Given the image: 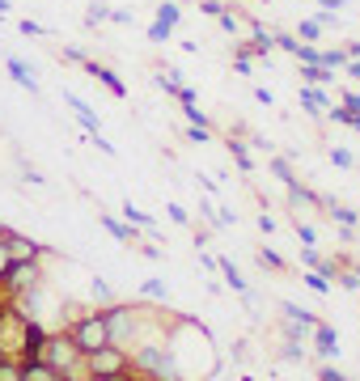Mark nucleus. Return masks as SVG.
<instances>
[{"mask_svg":"<svg viewBox=\"0 0 360 381\" xmlns=\"http://www.w3.org/2000/svg\"><path fill=\"white\" fill-rule=\"evenodd\" d=\"M34 360L51 364L56 373H64L68 381H89V373H85V352L72 343L68 331H47V339H42V348H38Z\"/></svg>","mask_w":360,"mask_h":381,"instance_id":"f257e3e1","label":"nucleus"},{"mask_svg":"<svg viewBox=\"0 0 360 381\" xmlns=\"http://www.w3.org/2000/svg\"><path fill=\"white\" fill-rule=\"evenodd\" d=\"M127 368H132L127 352L115 348V343H107V348H97V352L85 356V373H89V381H111V377H119V373H127Z\"/></svg>","mask_w":360,"mask_h":381,"instance_id":"f03ea898","label":"nucleus"},{"mask_svg":"<svg viewBox=\"0 0 360 381\" xmlns=\"http://www.w3.org/2000/svg\"><path fill=\"white\" fill-rule=\"evenodd\" d=\"M68 335H72V343H77L85 356L111 343V331H107V318H102V313H85V318H77V322L68 326Z\"/></svg>","mask_w":360,"mask_h":381,"instance_id":"7ed1b4c3","label":"nucleus"},{"mask_svg":"<svg viewBox=\"0 0 360 381\" xmlns=\"http://www.w3.org/2000/svg\"><path fill=\"white\" fill-rule=\"evenodd\" d=\"M5 284L13 297H22V293H34L38 288V263L30 258V263H9V271H5Z\"/></svg>","mask_w":360,"mask_h":381,"instance_id":"20e7f679","label":"nucleus"},{"mask_svg":"<svg viewBox=\"0 0 360 381\" xmlns=\"http://www.w3.org/2000/svg\"><path fill=\"white\" fill-rule=\"evenodd\" d=\"M42 339H47V326H42L38 318H30V322H26V339H22V360H34L38 348H42Z\"/></svg>","mask_w":360,"mask_h":381,"instance_id":"39448f33","label":"nucleus"},{"mask_svg":"<svg viewBox=\"0 0 360 381\" xmlns=\"http://www.w3.org/2000/svg\"><path fill=\"white\" fill-rule=\"evenodd\" d=\"M314 352H318L322 360L339 356V335L331 331V326H322V322H314Z\"/></svg>","mask_w":360,"mask_h":381,"instance_id":"423d86ee","label":"nucleus"},{"mask_svg":"<svg viewBox=\"0 0 360 381\" xmlns=\"http://www.w3.org/2000/svg\"><path fill=\"white\" fill-rule=\"evenodd\" d=\"M17 368H22V381H68L64 373H56V368L42 364V360H22Z\"/></svg>","mask_w":360,"mask_h":381,"instance_id":"0eeeda50","label":"nucleus"},{"mask_svg":"<svg viewBox=\"0 0 360 381\" xmlns=\"http://www.w3.org/2000/svg\"><path fill=\"white\" fill-rule=\"evenodd\" d=\"M85 68H89V77H93V81H102V85H107L115 98H123V93H127V85H123V81H119V77H115L107 64H97V60H85Z\"/></svg>","mask_w":360,"mask_h":381,"instance_id":"6e6552de","label":"nucleus"},{"mask_svg":"<svg viewBox=\"0 0 360 381\" xmlns=\"http://www.w3.org/2000/svg\"><path fill=\"white\" fill-rule=\"evenodd\" d=\"M5 250H9L13 263H30V258H38V246L26 242V238H17V233H5Z\"/></svg>","mask_w":360,"mask_h":381,"instance_id":"1a4fd4ad","label":"nucleus"},{"mask_svg":"<svg viewBox=\"0 0 360 381\" xmlns=\"http://www.w3.org/2000/svg\"><path fill=\"white\" fill-rule=\"evenodd\" d=\"M64 102H68V106H72V111H77V119H81V127L97 136V115H93V106H89L85 98H77V93H64Z\"/></svg>","mask_w":360,"mask_h":381,"instance_id":"9d476101","label":"nucleus"},{"mask_svg":"<svg viewBox=\"0 0 360 381\" xmlns=\"http://www.w3.org/2000/svg\"><path fill=\"white\" fill-rule=\"evenodd\" d=\"M5 68H9V77H13V81H17L22 89H30V93H38V81H34V72H30V68H26V64H22L17 56H9V60H5Z\"/></svg>","mask_w":360,"mask_h":381,"instance_id":"9b49d317","label":"nucleus"},{"mask_svg":"<svg viewBox=\"0 0 360 381\" xmlns=\"http://www.w3.org/2000/svg\"><path fill=\"white\" fill-rule=\"evenodd\" d=\"M301 106H305V111H310V115H322L331 102H327V98L318 93V85H305V89H301Z\"/></svg>","mask_w":360,"mask_h":381,"instance_id":"f8f14e48","label":"nucleus"},{"mask_svg":"<svg viewBox=\"0 0 360 381\" xmlns=\"http://www.w3.org/2000/svg\"><path fill=\"white\" fill-rule=\"evenodd\" d=\"M301 81H305V85H327V81H335V68H322V64H301Z\"/></svg>","mask_w":360,"mask_h":381,"instance_id":"ddd939ff","label":"nucleus"},{"mask_svg":"<svg viewBox=\"0 0 360 381\" xmlns=\"http://www.w3.org/2000/svg\"><path fill=\"white\" fill-rule=\"evenodd\" d=\"M217 267L225 271V284H233V293H250V284L242 280V271L233 267V258H217Z\"/></svg>","mask_w":360,"mask_h":381,"instance_id":"4468645a","label":"nucleus"},{"mask_svg":"<svg viewBox=\"0 0 360 381\" xmlns=\"http://www.w3.org/2000/svg\"><path fill=\"white\" fill-rule=\"evenodd\" d=\"M123 216H127V225H132V229H152V216H148L144 208H136L132 199L123 203Z\"/></svg>","mask_w":360,"mask_h":381,"instance_id":"2eb2a0df","label":"nucleus"},{"mask_svg":"<svg viewBox=\"0 0 360 381\" xmlns=\"http://www.w3.org/2000/svg\"><path fill=\"white\" fill-rule=\"evenodd\" d=\"M280 309H284L288 322H301V326H310V331H314V322H318V318H314L310 309H301V305H292V301H280Z\"/></svg>","mask_w":360,"mask_h":381,"instance_id":"dca6fc26","label":"nucleus"},{"mask_svg":"<svg viewBox=\"0 0 360 381\" xmlns=\"http://www.w3.org/2000/svg\"><path fill=\"white\" fill-rule=\"evenodd\" d=\"M267 170H272V174L284 182V187H292V182H297V174H292V166H288L284 157H272V161H267Z\"/></svg>","mask_w":360,"mask_h":381,"instance_id":"f3484780","label":"nucleus"},{"mask_svg":"<svg viewBox=\"0 0 360 381\" xmlns=\"http://www.w3.org/2000/svg\"><path fill=\"white\" fill-rule=\"evenodd\" d=\"M102 229H107L111 238H119V242H132V225L115 221V216H102Z\"/></svg>","mask_w":360,"mask_h":381,"instance_id":"a211bd4d","label":"nucleus"},{"mask_svg":"<svg viewBox=\"0 0 360 381\" xmlns=\"http://www.w3.org/2000/svg\"><path fill=\"white\" fill-rule=\"evenodd\" d=\"M331 216L339 221V229H356V221H360V212H352V208H343V203H331Z\"/></svg>","mask_w":360,"mask_h":381,"instance_id":"6ab92c4d","label":"nucleus"},{"mask_svg":"<svg viewBox=\"0 0 360 381\" xmlns=\"http://www.w3.org/2000/svg\"><path fill=\"white\" fill-rule=\"evenodd\" d=\"M157 26H166V30L178 26V5H174V0H166V5L157 9Z\"/></svg>","mask_w":360,"mask_h":381,"instance_id":"aec40b11","label":"nucleus"},{"mask_svg":"<svg viewBox=\"0 0 360 381\" xmlns=\"http://www.w3.org/2000/svg\"><path fill=\"white\" fill-rule=\"evenodd\" d=\"M140 293H144V297H152V301H166V297H170L166 280H144V284H140Z\"/></svg>","mask_w":360,"mask_h":381,"instance_id":"412c9836","label":"nucleus"},{"mask_svg":"<svg viewBox=\"0 0 360 381\" xmlns=\"http://www.w3.org/2000/svg\"><path fill=\"white\" fill-rule=\"evenodd\" d=\"M318 34H322V26H318V22H314V17H305V22H301V26H297V38H305V42H314V38H318Z\"/></svg>","mask_w":360,"mask_h":381,"instance_id":"4be33fe9","label":"nucleus"},{"mask_svg":"<svg viewBox=\"0 0 360 381\" xmlns=\"http://www.w3.org/2000/svg\"><path fill=\"white\" fill-rule=\"evenodd\" d=\"M318 64H322V68H343L347 56H343V51H318Z\"/></svg>","mask_w":360,"mask_h":381,"instance_id":"5701e85b","label":"nucleus"},{"mask_svg":"<svg viewBox=\"0 0 360 381\" xmlns=\"http://www.w3.org/2000/svg\"><path fill=\"white\" fill-rule=\"evenodd\" d=\"M301 284H310V288H314V293H331V280H327V276H322V271H310V276H305V280H301Z\"/></svg>","mask_w":360,"mask_h":381,"instance_id":"b1692460","label":"nucleus"},{"mask_svg":"<svg viewBox=\"0 0 360 381\" xmlns=\"http://www.w3.org/2000/svg\"><path fill=\"white\" fill-rule=\"evenodd\" d=\"M292 56H297L301 64H318V47H305V42H297V47H292Z\"/></svg>","mask_w":360,"mask_h":381,"instance_id":"393cba45","label":"nucleus"},{"mask_svg":"<svg viewBox=\"0 0 360 381\" xmlns=\"http://www.w3.org/2000/svg\"><path fill=\"white\" fill-rule=\"evenodd\" d=\"M331 161H335L339 170H352V166H356V161H352V153H347V148H339V144L331 148Z\"/></svg>","mask_w":360,"mask_h":381,"instance_id":"a878e982","label":"nucleus"},{"mask_svg":"<svg viewBox=\"0 0 360 381\" xmlns=\"http://www.w3.org/2000/svg\"><path fill=\"white\" fill-rule=\"evenodd\" d=\"M259 263H263V267H272V271H284V258H280L276 250H263V254H259Z\"/></svg>","mask_w":360,"mask_h":381,"instance_id":"bb28decb","label":"nucleus"},{"mask_svg":"<svg viewBox=\"0 0 360 381\" xmlns=\"http://www.w3.org/2000/svg\"><path fill=\"white\" fill-rule=\"evenodd\" d=\"M166 212H170V221H174V225H191V216H187V208H182V203H170Z\"/></svg>","mask_w":360,"mask_h":381,"instance_id":"cd10ccee","label":"nucleus"},{"mask_svg":"<svg viewBox=\"0 0 360 381\" xmlns=\"http://www.w3.org/2000/svg\"><path fill=\"white\" fill-rule=\"evenodd\" d=\"M297 238H301L305 246H314V238H318V233H314V225H305V221H297Z\"/></svg>","mask_w":360,"mask_h":381,"instance_id":"c85d7f7f","label":"nucleus"},{"mask_svg":"<svg viewBox=\"0 0 360 381\" xmlns=\"http://www.w3.org/2000/svg\"><path fill=\"white\" fill-rule=\"evenodd\" d=\"M187 136H191L195 144H208V127H203V123H191V127H187Z\"/></svg>","mask_w":360,"mask_h":381,"instance_id":"c756f323","label":"nucleus"},{"mask_svg":"<svg viewBox=\"0 0 360 381\" xmlns=\"http://www.w3.org/2000/svg\"><path fill=\"white\" fill-rule=\"evenodd\" d=\"M229 148H233V157H237V166H242V170H254V161H250V153H246L242 144H229Z\"/></svg>","mask_w":360,"mask_h":381,"instance_id":"7c9ffc66","label":"nucleus"},{"mask_svg":"<svg viewBox=\"0 0 360 381\" xmlns=\"http://www.w3.org/2000/svg\"><path fill=\"white\" fill-rule=\"evenodd\" d=\"M318 381H347V377H343L339 368H331V364H322V368H318Z\"/></svg>","mask_w":360,"mask_h":381,"instance_id":"2f4dec72","label":"nucleus"},{"mask_svg":"<svg viewBox=\"0 0 360 381\" xmlns=\"http://www.w3.org/2000/svg\"><path fill=\"white\" fill-rule=\"evenodd\" d=\"M170 34H174V30H166V26H157V22H152V26H148V38H152V42H166Z\"/></svg>","mask_w":360,"mask_h":381,"instance_id":"473e14b6","label":"nucleus"},{"mask_svg":"<svg viewBox=\"0 0 360 381\" xmlns=\"http://www.w3.org/2000/svg\"><path fill=\"white\" fill-rule=\"evenodd\" d=\"M107 17H111L107 5H89V22H93V26H97V22H107Z\"/></svg>","mask_w":360,"mask_h":381,"instance_id":"72a5a7b5","label":"nucleus"},{"mask_svg":"<svg viewBox=\"0 0 360 381\" xmlns=\"http://www.w3.org/2000/svg\"><path fill=\"white\" fill-rule=\"evenodd\" d=\"M343 288H360V276H356V271H339V276H335Z\"/></svg>","mask_w":360,"mask_h":381,"instance_id":"f704fd0d","label":"nucleus"},{"mask_svg":"<svg viewBox=\"0 0 360 381\" xmlns=\"http://www.w3.org/2000/svg\"><path fill=\"white\" fill-rule=\"evenodd\" d=\"M301 356H305V352H301V343H297V339H288V343H284V360H301Z\"/></svg>","mask_w":360,"mask_h":381,"instance_id":"c9c22d12","label":"nucleus"},{"mask_svg":"<svg viewBox=\"0 0 360 381\" xmlns=\"http://www.w3.org/2000/svg\"><path fill=\"white\" fill-rule=\"evenodd\" d=\"M343 111H347V115H360V93H347V98H343Z\"/></svg>","mask_w":360,"mask_h":381,"instance_id":"e433bc0d","label":"nucleus"},{"mask_svg":"<svg viewBox=\"0 0 360 381\" xmlns=\"http://www.w3.org/2000/svg\"><path fill=\"white\" fill-rule=\"evenodd\" d=\"M199 9H203V13H208V17H221V13H225V9L217 5V0H199Z\"/></svg>","mask_w":360,"mask_h":381,"instance_id":"4c0bfd02","label":"nucleus"},{"mask_svg":"<svg viewBox=\"0 0 360 381\" xmlns=\"http://www.w3.org/2000/svg\"><path fill=\"white\" fill-rule=\"evenodd\" d=\"M217 22H221V26H225V30H229V34H237V26H242V22H237V17H233V13H221V17H217Z\"/></svg>","mask_w":360,"mask_h":381,"instance_id":"58836bf2","label":"nucleus"},{"mask_svg":"<svg viewBox=\"0 0 360 381\" xmlns=\"http://www.w3.org/2000/svg\"><path fill=\"white\" fill-rule=\"evenodd\" d=\"M64 60H72V64H85V51H81V47H64Z\"/></svg>","mask_w":360,"mask_h":381,"instance_id":"ea45409f","label":"nucleus"},{"mask_svg":"<svg viewBox=\"0 0 360 381\" xmlns=\"http://www.w3.org/2000/svg\"><path fill=\"white\" fill-rule=\"evenodd\" d=\"M22 34H26V38H38V34H42V26H38V22H22Z\"/></svg>","mask_w":360,"mask_h":381,"instance_id":"a19ab883","label":"nucleus"},{"mask_svg":"<svg viewBox=\"0 0 360 381\" xmlns=\"http://www.w3.org/2000/svg\"><path fill=\"white\" fill-rule=\"evenodd\" d=\"M217 225H221V229H225V225H233V212H229V208H221V212H217Z\"/></svg>","mask_w":360,"mask_h":381,"instance_id":"79ce46f5","label":"nucleus"},{"mask_svg":"<svg viewBox=\"0 0 360 381\" xmlns=\"http://www.w3.org/2000/svg\"><path fill=\"white\" fill-rule=\"evenodd\" d=\"M347 60H360V42H347V51H343Z\"/></svg>","mask_w":360,"mask_h":381,"instance_id":"37998d69","label":"nucleus"},{"mask_svg":"<svg viewBox=\"0 0 360 381\" xmlns=\"http://www.w3.org/2000/svg\"><path fill=\"white\" fill-rule=\"evenodd\" d=\"M343 68H347V72H352V77H356V81H360V60H347V64H343Z\"/></svg>","mask_w":360,"mask_h":381,"instance_id":"c03bdc74","label":"nucleus"},{"mask_svg":"<svg viewBox=\"0 0 360 381\" xmlns=\"http://www.w3.org/2000/svg\"><path fill=\"white\" fill-rule=\"evenodd\" d=\"M347 127H356V132H360V115H352V123H347Z\"/></svg>","mask_w":360,"mask_h":381,"instance_id":"a18cd8bd","label":"nucleus"},{"mask_svg":"<svg viewBox=\"0 0 360 381\" xmlns=\"http://www.w3.org/2000/svg\"><path fill=\"white\" fill-rule=\"evenodd\" d=\"M0 13H9V0H0Z\"/></svg>","mask_w":360,"mask_h":381,"instance_id":"49530a36","label":"nucleus"},{"mask_svg":"<svg viewBox=\"0 0 360 381\" xmlns=\"http://www.w3.org/2000/svg\"><path fill=\"white\" fill-rule=\"evenodd\" d=\"M5 233H9V229H5V225H0V242H5Z\"/></svg>","mask_w":360,"mask_h":381,"instance_id":"de8ad7c7","label":"nucleus"}]
</instances>
